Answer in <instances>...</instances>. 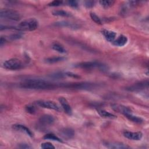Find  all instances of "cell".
<instances>
[{"label":"cell","mask_w":149,"mask_h":149,"mask_svg":"<svg viewBox=\"0 0 149 149\" xmlns=\"http://www.w3.org/2000/svg\"><path fill=\"white\" fill-rule=\"evenodd\" d=\"M111 108L115 111L122 113L123 115L127 113H131V110L129 108L119 104H112Z\"/></svg>","instance_id":"cell-11"},{"label":"cell","mask_w":149,"mask_h":149,"mask_svg":"<svg viewBox=\"0 0 149 149\" xmlns=\"http://www.w3.org/2000/svg\"><path fill=\"white\" fill-rule=\"evenodd\" d=\"M41 147L42 148H55V147L51 143L49 142H45V143H43L41 144Z\"/></svg>","instance_id":"cell-27"},{"label":"cell","mask_w":149,"mask_h":149,"mask_svg":"<svg viewBox=\"0 0 149 149\" xmlns=\"http://www.w3.org/2000/svg\"><path fill=\"white\" fill-rule=\"evenodd\" d=\"M55 26H62V27H70V28H73V29H76L78 28V26L76 24H74L73 23H70L68 22H56L55 23Z\"/></svg>","instance_id":"cell-20"},{"label":"cell","mask_w":149,"mask_h":149,"mask_svg":"<svg viewBox=\"0 0 149 149\" xmlns=\"http://www.w3.org/2000/svg\"><path fill=\"white\" fill-rule=\"evenodd\" d=\"M99 3L104 8H108L113 5L115 1H100Z\"/></svg>","instance_id":"cell-23"},{"label":"cell","mask_w":149,"mask_h":149,"mask_svg":"<svg viewBox=\"0 0 149 149\" xmlns=\"http://www.w3.org/2000/svg\"><path fill=\"white\" fill-rule=\"evenodd\" d=\"M39 123L43 126H47L53 125L55 122V118L50 115H44L39 118Z\"/></svg>","instance_id":"cell-8"},{"label":"cell","mask_w":149,"mask_h":149,"mask_svg":"<svg viewBox=\"0 0 149 149\" xmlns=\"http://www.w3.org/2000/svg\"><path fill=\"white\" fill-rule=\"evenodd\" d=\"M19 147L20 148H31V147L29 146L27 144H20L19 146Z\"/></svg>","instance_id":"cell-32"},{"label":"cell","mask_w":149,"mask_h":149,"mask_svg":"<svg viewBox=\"0 0 149 149\" xmlns=\"http://www.w3.org/2000/svg\"><path fill=\"white\" fill-rule=\"evenodd\" d=\"M97 112L101 117H103V118H109V119H114L116 118V116L115 115L103 109H98Z\"/></svg>","instance_id":"cell-17"},{"label":"cell","mask_w":149,"mask_h":149,"mask_svg":"<svg viewBox=\"0 0 149 149\" xmlns=\"http://www.w3.org/2000/svg\"><path fill=\"white\" fill-rule=\"evenodd\" d=\"M148 87V81H142L137 83H134V84L130 86L126 87V90L131 91H140L143 90L146 88Z\"/></svg>","instance_id":"cell-7"},{"label":"cell","mask_w":149,"mask_h":149,"mask_svg":"<svg viewBox=\"0 0 149 149\" xmlns=\"http://www.w3.org/2000/svg\"><path fill=\"white\" fill-rule=\"evenodd\" d=\"M52 48L53 49L56 51L57 52H59V53H62V54H64L66 52V50L65 49V48L60 44L59 43H54L52 44Z\"/></svg>","instance_id":"cell-22"},{"label":"cell","mask_w":149,"mask_h":149,"mask_svg":"<svg viewBox=\"0 0 149 149\" xmlns=\"http://www.w3.org/2000/svg\"><path fill=\"white\" fill-rule=\"evenodd\" d=\"M68 3L69 6L74 7V8H76L78 6V3L76 1H69L68 2Z\"/></svg>","instance_id":"cell-31"},{"label":"cell","mask_w":149,"mask_h":149,"mask_svg":"<svg viewBox=\"0 0 149 149\" xmlns=\"http://www.w3.org/2000/svg\"><path fill=\"white\" fill-rule=\"evenodd\" d=\"M123 136L130 140H140L142 137L143 134L141 132H125L123 133Z\"/></svg>","instance_id":"cell-10"},{"label":"cell","mask_w":149,"mask_h":149,"mask_svg":"<svg viewBox=\"0 0 149 149\" xmlns=\"http://www.w3.org/2000/svg\"><path fill=\"white\" fill-rule=\"evenodd\" d=\"M60 134L63 138L69 139L74 136V132L71 128L66 127L60 130Z\"/></svg>","instance_id":"cell-13"},{"label":"cell","mask_w":149,"mask_h":149,"mask_svg":"<svg viewBox=\"0 0 149 149\" xmlns=\"http://www.w3.org/2000/svg\"><path fill=\"white\" fill-rule=\"evenodd\" d=\"M22 61L17 58H12L5 61L3 63V66L9 70H19L23 68Z\"/></svg>","instance_id":"cell-4"},{"label":"cell","mask_w":149,"mask_h":149,"mask_svg":"<svg viewBox=\"0 0 149 149\" xmlns=\"http://www.w3.org/2000/svg\"><path fill=\"white\" fill-rule=\"evenodd\" d=\"M65 59V58L62 56H54L51 58H48L45 59V62L48 63H54L63 61Z\"/></svg>","instance_id":"cell-18"},{"label":"cell","mask_w":149,"mask_h":149,"mask_svg":"<svg viewBox=\"0 0 149 149\" xmlns=\"http://www.w3.org/2000/svg\"><path fill=\"white\" fill-rule=\"evenodd\" d=\"M36 104L37 105L44 108L53 109L58 112H60L62 111L61 108L54 101H46V100H38L36 102Z\"/></svg>","instance_id":"cell-6"},{"label":"cell","mask_w":149,"mask_h":149,"mask_svg":"<svg viewBox=\"0 0 149 149\" xmlns=\"http://www.w3.org/2000/svg\"><path fill=\"white\" fill-rule=\"evenodd\" d=\"M44 139H49V140H52L54 141H57L59 142H62V141L56 136H55L54 134L52 133H49V134H47L46 135H45L44 136Z\"/></svg>","instance_id":"cell-24"},{"label":"cell","mask_w":149,"mask_h":149,"mask_svg":"<svg viewBox=\"0 0 149 149\" xmlns=\"http://www.w3.org/2000/svg\"><path fill=\"white\" fill-rule=\"evenodd\" d=\"M125 116L130 120L134 122V123H141L143 122V120L138 116H134L133 115H132V113H127L125 115Z\"/></svg>","instance_id":"cell-19"},{"label":"cell","mask_w":149,"mask_h":149,"mask_svg":"<svg viewBox=\"0 0 149 149\" xmlns=\"http://www.w3.org/2000/svg\"><path fill=\"white\" fill-rule=\"evenodd\" d=\"M76 67L83 68V69H93V68H99L101 69H105V66L101 63L97 61H91V62H81L75 65Z\"/></svg>","instance_id":"cell-5"},{"label":"cell","mask_w":149,"mask_h":149,"mask_svg":"<svg viewBox=\"0 0 149 149\" xmlns=\"http://www.w3.org/2000/svg\"><path fill=\"white\" fill-rule=\"evenodd\" d=\"M59 101L60 104H61L62 108L64 110L65 112L69 115H72V108H71L70 105L69 104L68 101L66 100V99L64 97H61L59 98Z\"/></svg>","instance_id":"cell-12"},{"label":"cell","mask_w":149,"mask_h":149,"mask_svg":"<svg viewBox=\"0 0 149 149\" xmlns=\"http://www.w3.org/2000/svg\"><path fill=\"white\" fill-rule=\"evenodd\" d=\"M12 128L16 130L24 132L30 137H33V133H32V132L29 128H27V127H26L23 125H19V124L13 125L12 126Z\"/></svg>","instance_id":"cell-14"},{"label":"cell","mask_w":149,"mask_h":149,"mask_svg":"<svg viewBox=\"0 0 149 149\" xmlns=\"http://www.w3.org/2000/svg\"><path fill=\"white\" fill-rule=\"evenodd\" d=\"M90 17L92 19V20L94 22H95L96 23L100 24H102V22H101V19H100V17L95 13H94L93 12H91L90 13Z\"/></svg>","instance_id":"cell-25"},{"label":"cell","mask_w":149,"mask_h":149,"mask_svg":"<svg viewBox=\"0 0 149 149\" xmlns=\"http://www.w3.org/2000/svg\"><path fill=\"white\" fill-rule=\"evenodd\" d=\"M104 145L109 148H115V149H125L130 148L126 144H125L119 142H110V141H105L104 142Z\"/></svg>","instance_id":"cell-9"},{"label":"cell","mask_w":149,"mask_h":149,"mask_svg":"<svg viewBox=\"0 0 149 149\" xmlns=\"http://www.w3.org/2000/svg\"><path fill=\"white\" fill-rule=\"evenodd\" d=\"M127 38L123 35L119 36L116 38V40L113 41L114 45L119 47H122L125 45L127 43Z\"/></svg>","instance_id":"cell-16"},{"label":"cell","mask_w":149,"mask_h":149,"mask_svg":"<svg viewBox=\"0 0 149 149\" xmlns=\"http://www.w3.org/2000/svg\"><path fill=\"white\" fill-rule=\"evenodd\" d=\"M0 17L1 19L12 21H18L20 19V14L13 10L5 9L0 11Z\"/></svg>","instance_id":"cell-3"},{"label":"cell","mask_w":149,"mask_h":149,"mask_svg":"<svg viewBox=\"0 0 149 149\" xmlns=\"http://www.w3.org/2000/svg\"><path fill=\"white\" fill-rule=\"evenodd\" d=\"M62 3H63V1H53L52 2H50L48 4V5L51 6H57L61 5Z\"/></svg>","instance_id":"cell-29"},{"label":"cell","mask_w":149,"mask_h":149,"mask_svg":"<svg viewBox=\"0 0 149 149\" xmlns=\"http://www.w3.org/2000/svg\"><path fill=\"white\" fill-rule=\"evenodd\" d=\"M95 2L93 1H87L84 2V5L87 8H92L94 5Z\"/></svg>","instance_id":"cell-30"},{"label":"cell","mask_w":149,"mask_h":149,"mask_svg":"<svg viewBox=\"0 0 149 149\" xmlns=\"http://www.w3.org/2000/svg\"><path fill=\"white\" fill-rule=\"evenodd\" d=\"M52 15L54 16H63V17H69L71 16V14L66 11L63 10H54L52 12Z\"/></svg>","instance_id":"cell-21"},{"label":"cell","mask_w":149,"mask_h":149,"mask_svg":"<svg viewBox=\"0 0 149 149\" xmlns=\"http://www.w3.org/2000/svg\"><path fill=\"white\" fill-rule=\"evenodd\" d=\"M19 86L26 89L48 90L59 87V84L52 83L41 79H26L22 81Z\"/></svg>","instance_id":"cell-1"},{"label":"cell","mask_w":149,"mask_h":149,"mask_svg":"<svg viewBox=\"0 0 149 149\" xmlns=\"http://www.w3.org/2000/svg\"><path fill=\"white\" fill-rule=\"evenodd\" d=\"M23 36V34L20 33H17L15 34H13L10 36V38L12 40H17L19 38H20Z\"/></svg>","instance_id":"cell-28"},{"label":"cell","mask_w":149,"mask_h":149,"mask_svg":"<svg viewBox=\"0 0 149 149\" xmlns=\"http://www.w3.org/2000/svg\"><path fill=\"white\" fill-rule=\"evenodd\" d=\"M38 26V22L35 18H29L21 22L17 27V30L22 31H33Z\"/></svg>","instance_id":"cell-2"},{"label":"cell","mask_w":149,"mask_h":149,"mask_svg":"<svg viewBox=\"0 0 149 149\" xmlns=\"http://www.w3.org/2000/svg\"><path fill=\"white\" fill-rule=\"evenodd\" d=\"M102 33L104 35L105 39L109 42H113L115 40V38L116 36V33L114 31H112L107 30H102Z\"/></svg>","instance_id":"cell-15"},{"label":"cell","mask_w":149,"mask_h":149,"mask_svg":"<svg viewBox=\"0 0 149 149\" xmlns=\"http://www.w3.org/2000/svg\"><path fill=\"white\" fill-rule=\"evenodd\" d=\"M6 41V39L5 38H3V37H1V40H0V45L2 47L3 44H5Z\"/></svg>","instance_id":"cell-33"},{"label":"cell","mask_w":149,"mask_h":149,"mask_svg":"<svg viewBox=\"0 0 149 149\" xmlns=\"http://www.w3.org/2000/svg\"><path fill=\"white\" fill-rule=\"evenodd\" d=\"M25 109H26V111L28 113H30L31 114H34L36 112L35 107L34 106H33L32 105H31V104H28V105H26Z\"/></svg>","instance_id":"cell-26"}]
</instances>
